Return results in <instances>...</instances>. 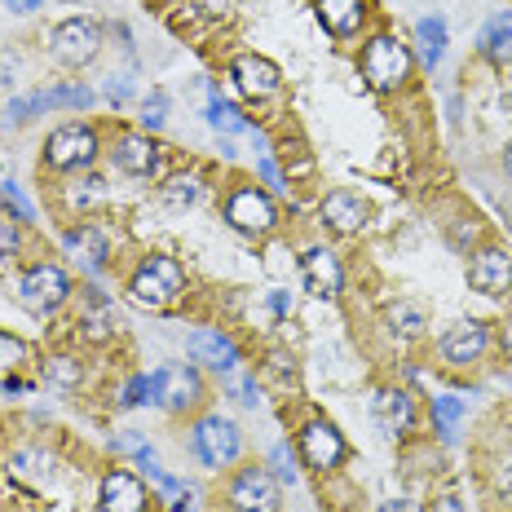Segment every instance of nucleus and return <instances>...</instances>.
I'll use <instances>...</instances> for the list:
<instances>
[{
    "label": "nucleus",
    "instance_id": "f257e3e1",
    "mask_svg": "<svg viewBox=\"0 0 512 512\" xmlns=\"http://www.w3.org/2000/svg\"><path fill=\"white\" fill-rule=\"evenodd\" d=\"M124 292L137 309H151V314H168L186 301L190 292V274L173 252H142L133 261V270L124 274Z\"/></svg>",
    "mask_w": 512,
    "mask_h": 512
},
{
    "label": "nucleus",
    "instance_id": "f03ea898",
    "mask_svg": "<svg viewBox=\"0 0 512 512\" xmlns=\"http://www.w3.org/2000/svg\"><path fill=\"white\" fill-rule=\"evenodd\" d=\"M358 76L371 93H380V98H398L415 76V49L393 27L367 31L362 49H358Z\"/></svg>",
    "mask_w": 512,
    "mask_h": 512
},
{
    "label": "nucleus",
    "instance_id": "7ed1b4c3",
    "mask_svg": "<svg viewBox=\"0 0 512 512\" xmlns=\"http://www.w3.org/2000/svg\"><path fill=\"white\" fill-rule=\"evenodd\" d=\"M186 442H190V455H195L208 473H230V468L243 464V455H248V437H243L239 420H230V415H221V411H208V407L190 420Z\"/></svg>",
    "mask_w": 512,
    "mask_h": 512
},
{
    "label": "nucleus",
    "instance_id": "20e7f679",
    "mask_svg": "<svg viewBox=\"0 0 512 512\" xmlns=\"http://www.w3.org/2000/svg\"><path fill=\"white\" fill-rule=\"evenodd\" d=\"M102 151H106V146H102L98 124L67 120V124L53 128V133L45 137V146H40V173H49V177L89 173V168L102 159Z\"/></svg>",
    "mask_w": 512,
    "mask_h": 512
},
{
    "label": "nucleus",
    "instance_id": "39448f33",
    "mask_svg": "<svg viewBox=\"0 0 512 512\" xmlns=\"http://www.w3.org/2000/svg\"><path fill=\"white\" fill-rule=\"evenodd\" d=\"M102 155L111 159V168L120 177L142 181V186H159V181L173 173V151H168L155 133H146V128H124V133H115Z\"/></svg>",
    "mask_w": 512,
    "mask_h": 512
},
{
    "label": "nucleus",
    "instance_id": "423d86ee",
    "mask_svg": "<svg viewBox=\"0 0 512 512\" xmlns=\"http://www.w3.org/2000/svg\"><path fill=\"white\" fill-rule=\"evenodd\" d=\"M221 217L234 234L243 239H270L279 234V204L265 186H256V177H234L221 199Z\"/></svg>",
    "mask_w": 512,
    "mask_h": 512
},
{
    "label": "nucleus",
    "instance_id": "0eeeda50",
    "mask_svg": "<svg viewBox=\"0 0 512 512\" xmlns=\"http://www.w3.org/2000/svg\"><path fill=\"white\" fill-rule=\"evenodd\" d=\"M71 296H76V283L58 261H31L14 274V301L36 318L58 314L62 305H71Z\"/></svg>",
    "mask_w": 512,
    "mask_h": 512
},
{
    "label": "nucleus",
    "instance_id": "6e6552de",
    "mask_svg": "<svg viewBox=\"0 0 512 512\" xmlns=\"http://www.w3.org/2000/svg\"><path fill=\"white\" fill-rule=\"evenodd\" d=\"M151 402L164 415H190L195 420L199 411L208 407V380L195 362H164V367L151 371Z\"/></svg>",
    "mask_w": 512,
    "mask_h": 512
},
{
    "label": "nucleus",
    "instance_id": "1a4fd4ad",
    "mask_svg": "<svg viewBox=\"0 0 512 512\" xmlns=\"http://www.w3.org/2000/svg\"><path fill=\"white\" fill-rule=\"evenodd\" d=\"M106 45V27L93 14H71L62 23H53L45 31V49L62 71H84L98 62V53Z\"/></svg>",
    "mask_w": 512,
    "mask_h": 512
},
{
    "label": "nucleus",
    "instance_id": "9d476101",
    "mask_svg": "<svg viewBox=\"0 0 512 512\" xmlns=\"http://www.w3.org/2000/svg\"><path fill=\"white\" fill-rule=\"evenodd\" d=\"M283 486L270 473V464H234L221 477V512H279Z\"/></svg>",
    "mask_w": 512,
    "mask_h": 512
},
{
    "label": "nucleus",
    "instance_id": "9b49d317",
    "mask_svg": "<svg viewBox=\"0 0 512 512\" xmlns=\"http://www.w3.org/2000/svg\"><path fill=\"white\" fill-rule=\"evenodd\" d=\"M296 455H301L305 468H314L318 477H332L345 468L349 460V442L345 433H340L336 420H327V415H305L301 424H296Z\"/></svg>",
    "mask_w": 512,
    "mask_h": 512
},
{
    "label": "nucleus",
    "instance_id": "f8f14e48",
    "mask_svg": "<svg viewBox=\"0 0 512 512\" xmlns=\"http://www.w3.org/2000/svg\"><path fill=\"white\" fill-rule=\"evenodd\" d=\"M62 256L84 274V279H102L115 261V239L106 221L93 217H76L67 230H62Z\"/></svg>",
    "mask_w": 512,
    "mask_h": 512
},
{
    "label": "nucleus",
    "instance_id": "ddd939ff",
    "mask_svg": "<svg viewBox=\"0 0 512 512\" xmlns=\"http://www.w3.org/2000/svg\"><path fill=\"white\" fill-rule=\"evenodd\" d=\"M490 345H495L490 323H482V318H460L455 327H446V332L437 336V358L451 371H473L486 362Z\"/></svg>",
    "mask_w": 512,
    "mask_h": 512
},
{
    "label": "nucleus",
    "instance_id": "4468645a",
    "mask_svg": "<svg viewBox=\"0 0 512 512\" xmlns=\"http://www.w3.org/2000/svg\"><path fill=\"white\" fill-rule=\"evenodd\" d=\"M186 354L199 371H212V376H234L243 362V349L226 327H195L186 336Z\"/></svg>",
    "mask_w": 512,
    "mask_h": 512
},
{
    "label": "nucleus",
    "instance_id": "2eb2a0df",
    "mask_svg": "<svg viewBox=\"0 0 512 512\" xmlns=\"http://www.w3.org/2000/svg\"><path fill=\"white\" fill-rule=\"evenodd\" d=\"M226 76L234 80V89L252 102H274L283 93V71L279 62H270L265 53H234Z\"/></svg>",
    "mask_w": 512,
    "mask_h": 512
},
{
    "label": "nucleus",
    "instance_id": "dca6fc26",
    "mask_svg": "<svg viewBox=\"0 0 512 512\" xmlns=\"http://www.w3.org/2000/svg\"><path fill=\"white\" fill-rule=\"evenodd\" d=\"M468 287L477 296H490V301L512 292V252L504 243H482V248L468 252Z\"/></svg>",
    "mask_w": 512,
    "mask_h": 512
},
{
    "label": "nucleus",
    "instance_id": "f3484780",
    "mask_svg": "<svg viewBox=\"0 0 512 512\" xmlns=\"http://www.w3.org/2000/svg\"><path fill=\"white\" fill-rule=\"evenodd\" d=\"M296 270H301V287L309 296H318V301H340V292H345V265H340V256L327 248V243L305 248L296 256Z\"/></svg>",
    "mask_w": 512,
    "mask_h": 512
},
{
    "label": "nucleus",
    "instance_id": "a211bd4d",
    "mask_svg": "<svg viewBox=\"0 0 512 512\" xmlns=\"http://www.w3.org/2000/svg\"><path fill=\"white\" fill-rule=\"evenodd\" d=\"M367 217H371V204L349 186L327 190L323 204H318V226L327 234H336V239H354V234H362L367 230Z\"/></svg>",
    "mask_w": 512,
    "mask_h": 512
},
{
    "label": "nucleus",
    "instance_id": "6ab92c4d",
    "mask_svg": "<svg viewBox=\"0 0 512 512\" xmlns=\"http://www.w3.org/2000/svg\"><path fill=\"white\" fill-rule=\"evenodd\" d=\"M98 504L102 512H151V490H146V477H137L133 468H106L98 482Z\"/></svg>",
    "mask_w": 512,
    "mask_h": 512
},
{
    "label": "nucleus",
    "instance_id": "aec40b11",
    "mask_svg": "<svg viewBox=\"0 0 512 512\" xmlns=\"http://www.w3.org/2000/svg\"><path fill=\"white\" fill-rule=\"evenodd\" d=\"M76 327L84 340H93V345H106V340L120 336V309H115V301L102 292L98 283L80 287V309H76Z\"/></svg>",
    "mask_w": 512,
    "mask_h": 512
},
{
    "label": "nucleus",
    "instance_id": "412c9836",
    "mask_svg": "<svg viewBox=\"0 0 512 512\" xmlns=\"http://www.w3.org/2000/svg\"><path fill=\"white\" fill-rule=\"evenodd\" d=\"M371 415H376L380 429L398 442V437H407L415 424H420V402H415V393L402 389V384H380L376 398H371Z\"/></svg>",
    "mask_w": 512,
    "mask_h": 512
},
{
    "label": "nucleus",
    "instance_id": "4be33fe9",
    "mask_svg": "<svg viewBox=\"0 0 512 512\" xmlns=\"http://www.w3.org/2000/svg\"><path fill=\"white\" fill-rule=\"evenodd\" d=\"M314 14L327 36L349 45V40L367 36V23H371V14H376V5H371V0H314Z\"/></svg>",
    "mask_w": 512,
    "mask_h": 512
},
{
    "label": "nucleus",
    "instance_id": "5701e85b",
    "mask_svg": "<svg viewBox=\"0 0 512 512\" xmlns=\"http://www.w3.org/2000/svg\"><path fill=\"white\" fill-rule=\"evenodd\" d=\"M5 477L27 490H45L53 482V455L45 446H18L5 455Z\"/></svg>",
    "mask_w": 512,
    "mask_h": 512
},
{
    "label": "nucleus",
    "instance_id": "b1692460",
    "mask_svg": "<svg viewBox=\"0 0 512 512\" xmlns=\"http://www.w3.org/2000/svg\"><path fill=\"white\" fill-rule=\"evenodd\" d=\"M477 58L490 62V67H508L512 62V9H499L490 14L482 31H477Z\"/></svg>",
    "mask_w": 512,
    "mask_h": 512
},
{
    "label": "nucleus",
    "instance_id": "393cba45",
    "mask_svg": "<svg viewBox=\"0 0 512 512\" xmlns=\"http://www.w3.org/2000/svg\"><path fill=\"white\" fill-rule=\"evenodd\" d=\"M384 332H389L398 345H420L429 336V314L415 301H393L384 309Z\"/></svg>",
    "mask_w": 512,
    "mask_h": 512
},
{
    "label": "nucleus",
    "instance_id": "a878e982",
    "mask_svg": "<svg viewBox=\"0 0 512 512\" xmlns=\"http://www.w3.org/2000/svg\"><path fill=\"white\" fill-rule=\"evenodd\" d=\"M62 199H67V208H71V212L89 217L93 208H102L106 199H111V181L89 168V173H76V177L67 181V186H62Z\"/></svg>",
    "mask_w": 512,
    "mask_h": 512
},
{
    "label": "nucleus",
    "instance_id": "bb28decb",
    "mask_svg": "<svg viewBox=\"0 0 512 512\" xmlns=\"http://www.w3.org/2000/svg\"><path fill=\"white\" fill-rule=\"evenodd\" d=\"M446 45H451V31H446V18H437V14H429V18H420L415 23V58L424 62V67H442V58H446Z\"/></svg>",
    "mask_w": 512,
    "mask_h": 512
},
{
    "label": "nucleus",
    "instance_id": "cd10ccee",
    "mask_svg": "<svg viewBox=\"0 0 512 512\" xmlns=\"http://www.w3.org/2000/svg\"><path fill=\"white\" fill-rule=\"evenodd\" d=\"M40 98H45V111H89L98 102V93L84 80H58L49 89H40Z\"/></svg>",
    "mask_w": 512,
    "mask_h": 512
},
{
    "label": "nucleus",
    "instance_id": "c85d7f7f",
    "mask_svg": "<svg viewBox=\"0 0 512 512\" xmlns=\"http://www.w3.org/2000/svg\"><path fill=\"white\" fill-rule=\"evenodd\" d=\"M204 199V177L199 173H168L159 181V204L168 208H195Z\"/></svg>",
    "mask_w": 512,
    "mask_h": 512
},
{
    "label": "nucleus",
    "instance_id": "c756f323",
    "mask_svg": "<svg viewBox=\"0 0 512 512\" xmlns=\"http://www.w3.org/2000/svg\"><path fill=\"white\" fill-rule=\"evenodd\" d=\"M429 411H433V433L442 437V442H455V437H460V420L468 415L464 398H455V393H437V398L429 402Z\"/></svg>",
    "mask_w": 512,
    "mask_h": 512
},
{
    "label": "nucleus",
    "instance_id": "7c9ffc66",
    "mask_svg": "<svg viewBox=\"0 0 512 512\" xmlns=\"http://www.w3.org/2000/svg\"><path fill=\"white\" fill-rule=\"evenodd\" d=\"M40 115H45V98H40V89L14 93V98H5V106H0V124L5 128H27V124H36Z\"/></svg>",
    "mask_w": 512,
    "mask_h": 512
},
{
    "label": "nucleus",
    "instance_id": "2f4dec72",
    "mask_svg": "<svg viewBox=\"0 0 512 512\" xmlns=\"http://www.w3.org/2000/svg\"><path fill=\"white\" fill-rule=\"evenodd\" d=\"M208 124L217 128V133H230V137H234V133H252V120H248V115H243L234 102L221 98L217 89H212V102H208Z\"/></svg>",
    "mask_w": 512,
    "mask_h": 512
},
{
    "label": "nucleus",
    "instance_id": "473e14b6",
    "mask_svg": "<svg viewBox=\"0 0 512 512\" xmlns=\"http://www.w3.org/2000/svg\"><path fill=\"white\" fill-rule=\"evenodd\" d=\"M0 212L5 217H14V221H23V226H31V221H40V208L31 204V199L23 195V186L18 181H0Z\"/></svg>",
    "mask_w": 512,
    "mask_h": 512
},
{
    "label": "nucleus",
    "instance_id": "72a5a7b5",
    "mask_svg": "<svg viewBox=\"0 0 512 512\" xmlns=\"http://www.w3.org/2000/svg\"><path fill=\"white\" fill-rule=\"evenodd\" d=\"M23 248H27L23 221H14V217H5V212H0V265H14L18 256H23Z\"/></svg>",
    "mask_w": 512,
    "mask_h": 512
},
{
    "label": "nucleus",
    "instance_id": "f704fd0d",
    "mask_svg": "<svg viewBox=\"0 0 512 512\" xmlns=\"http://www.w3.org/2000/svg\"><path fill=\"white\" fill-rule=\"evenodd\" d=\"M111 451H115V455H133L142 473H146V468H155V451L142 442V433H133V429L115 433V437H111Z\"/></svg>",
    "mask_w": 512,
    "mask_h": 512
},
{
    "label": "nucleus",
    "instance_id": "c9c22d12",
    "mask_svg": "<svg viewBox=\"0 0 512 512\" xmlns=\"http://www.w3.org/2000/svg\"><path fill=\"white\" fill-rule=\"evenodd\" d=\"M23 80H27V58L14 45L0 49V93H9V98H14V89Z\"/></svg>",
    "mask_w": 512,
    "mask_h": 512
},
{
    "label": "nucleus",
    "instance_id": "e433bc0d",
    "mask_svg": "<svg viewBox=\"0 0 512 512\" xmlns=\"http://www.w3.org/2000/svg\"><path fill=\"white\" fill-rule=\"evenodd\" d=\"M45 380L49 384H58V389H76V384L84 380V367H80V358H49L45 362Z\"/></svg>",
    "mask_w": 512,
    "mask_h": 512
},
{
    "label": "nucleus",
    "instance_id": "4c0bfd02",
    "mask_svg": "<svg viewBox=\"0 0 512 512\" xmlns=\"http://www.w3.org/2000/svg\"><path fill=\"white\" fill-rule=\"evenodd\" d=\"M27 358H31V345H27L23 336L0 332V371H5V376H14V371L23 367Z\"/></svg>",
    "mask_w": 512,
    "mask_h": 512
},
{
    "label": "nucleus",
    "instance_id": "58836bf2",
    "mask_svg": "<svg viewBox=\"0 0 512 512\" xmlns=\"http://www.w3.org/2000/svg\"><path fill=\"white\" fill-rule=\"evenodd\" d=\"M137 120H142L146 133H159V128L168 124V98L164 93H151V98L142 102V115H137Z\"/></svg>",
    "mask_w": 512,
    "mask_h": 512
},
{
    "label": "nucleus",
    "instance_id": "ea45409f",
    "mask_svg": "<svg viewBox=\"0 0 512 512\" xmlns=\"http://www.w3.org/2000/svg\"><path fill=\"white\" fill-rule=\"evenodd\" d=\"M270 473L279 477V486H292L296 482V460H292V442H279L270 451Z\"/></svg>",
    "mask_w": 512,
    "mask_h": 512
},
{
    "label": "nucleus",
    "instance_id": "a19ab883",
    "mask_svg": "<svg viewBox=\"0 0 512 512\" xmlns=\"http://www.w3.org/2000/svg\"><path fill=\"white\" fill-rule=\"evenodd\" d=\"M256 177L265 181V190H270V195H287V190H292V186H287V177H283V168L274 164L270 155H265V159H256Z\"/></svg>",
    "mask_w": 512,
    "mask_h": 512
},
{
    "label": "nucleus",
    "instance_id": "79ce46f5",
    "mask_svg": "<svg viewBox=\"0 0 512 512\" xmlns=\"http://www.w3.org/2000/svg\"><path fill=\"white\" fill-rule=\"evenodd\" d=\"M151 402V376H133L120 393V407H146Z\"/></svg>",
    "mask_w": 512,
    "mask_h": 512
},
{
    "label": "nucleus",
    "instance_id": "37998d69",
    "mask_svg": "<svg viewBox=\"0 0 512 512\" xmlns=\"http://www.w3.org/2000/svg\"><path fill=\"white\" fill-rule=\"evenodd\" d=\"M102 93H106V102H111V106H124L128 98H133V80H128V76H106Z\"/></svg>",
    "mask_w": 512,
    "mask_h": 512
},
{
    "label": "nucleus",
    "instance_id": "c03bdc74",
    "mask_svg": "<svg viewBox=\"0 0 512 512\" xmlns=\"http://www.w3.org/2000/svg\"><path fill=\"white\" fill-rule=\"evenodd\" d=\"M239 393H243V398H239L243 407H252V411L261 407V389H256V376H239Z\"/></svg>",
    "mask_w": 512,
    "mask_h": 512
},
{
    "label": "nucleus",
    "instance_id": "a18cd8bd",
    "mask_svg": "<svg viewBox=\"0 0 512 512\" xmlns=\"http://www.w3.org/2000/svg\"><path fill=\"white\" fill-rule=\"evenodd\" d=\"M376 512H424V508L415 504V499H407V495H402V499H384V504H380Z\"/></svg>",
    "mask_w": 512,
    "mask_h": 512
},
{
    "label": "nucleus",
    "instance_id": "49530a36",
    "mask_svg": "<svg viewBox=\"0 0 512 512\" xmlns=\"http://www.w3.org/2000/svg\"><path fill=\"white\" fill-rule=\"evenodd\" d=\"M0 5H5L9 14H36V9L45 5V0H0Z\"/></svg>",
    "mask_w": 512,
    "mask_h": 512
},
{
    "label": "nucleus",
    "instance_id": "de8ad7c7",
    "mask_svg": "<svg viewBox=\"0 0 512 512\" xmlns=\"http://www.w3.org/2000/svg\"><path fill=\"white\" fill-rule=\"evenodd\" d=\"M270 309H274L279 318H287L296 305H292V296H287V292H270Z\"/></svg>",
    "mask_w": 512,
    "mask_h": 512
},
{
    "label": "nucleus",
    "instance_id": "09e8293b",
    "mask_svg": "<svg viewBox=\"0 0 512 512\" xmlns=\"http://www.w3.org/2000/svg\"><path fill=\"white\" fill-rule=\"evenodd\" d=\"M429 512H468V508H464V504H460V499H455V495H437Z\"/></svg>",
    "mask_w": 512,
    "mask_h": 512
},
{
    "label": "nucleus",
    "instance_id": "8fccbe9b",
    "mask_svg": "<svg viewBox=\"0 0 512 512\" xmlns=\"http://www.w3.org/2000/svg\"><path fill=\"white\" fill-rule=\"evenodd\" d=\"M499 345H504V358L512 362V314H508V323H504V332H499Z\"/></svg>",
    "mask_w": 512,
    "mask_h": 512
},
{
    "label": "nucleus",
    "instance_id": "3c124183",
    "mask_svg": "<svg viewBox=\"0 0 512 512\" xmlns=\"http://www.w3.org/2000/svg\"><path fill=\"white\" fill-rule=\"evenodd\" d=\"M504 173H508V177H512V142H508V146H504Z\"/></svg>",
    "mask_w": 512,
    "mask_h": 512
}]
</instances>
